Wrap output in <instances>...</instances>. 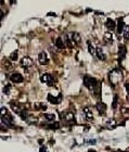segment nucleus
I'll list each match as a JSON object with an SVG mask.
<instances>
[{
  "mask_svg": "<svg viewBox=\"0 0 129 152\" xmlns=\"http://www.w3.org/2000/svg\"><path fill=\"white\" fill-rule=\"evenodd\" d=\"M39 152H48L47 151V147H41V148H40V150H39Z\"/></svg>",
  "mask_w": 129,
  "mask_h": 152,
  "instance_id": "30",
  "label": "nucleus"
},
{
  "mask_svg": "<svg viewBox=\"0 0 129 152\" xmlns=\"http://www.w3.org/2000/svg\"><path fill=\"white\" fill-rule=\"evenodd\" d=\"M117 152H124V151H117Z\"/></svg>",
  "mask_w": 129,
  "mask_h": 152,
  "instance_id": "33",
  "label": "nucleus"
},
{
  "mask_svg": "<svg viewBox=\"0 0 129 152\" xmlns=\"http://www.w3.org/2000/svg\"><path fill=\"white\" fill-rule=\"evenodd\" d=\"M38 61H39V63L40 64H42V65H46L49 63V60H48V56H47V52L45 51H41L39 53V56H38Z\"/></svg>",
  "mask_w": 129,
  "mask_h": 152,
  "instance_id": "5",
  "label": "nucleus"
},
{
  "mask_svg": "<svg viewBox=\"0 0 129 152\" xmlns=\"http://www.w3.org/2000/svg\"><path fill=\"white\" fill-rule=\"evenodd\" d=\"M64 44H65V46H67L68 48H73V45H72V42L70 39H68V37L65 35L64 36Z\"/></svg>",
  "mask_w": 129,
  "mask_h": 152,
  "instance_id": "23",
  "label": "nucleus"
},
{
  "mask_svg": "<svg viewBox=\"0 0 129 152\" xmlns=\"http://www.w3.org/2000/svg\"><path fill=\"white\" fill-rule=\"evenodd\" d=\"M95 108L98 109L99 113L101 114V115H104V114H105V111H106V105H105V103H103V102H98V103H96V105H95Z\"/></svg>",
  "mask_w": 129,
  "mask_h": 152,
  "instance_id": "9",
  "label": "nucleus"
},
{
  "mask_svg": "<svg viewBox=\"0 0 129 152\" xmlns=\"http://www.w3.org/2000/svg\"><path fill=\"white\" fill-rule=\"evenodd\" d=\"M1 114H2V116H3V115H7V114H8L6 108H1Z\"/></svg>",
  "mask_w": 129,
  "mask_h": 152,
  "instance_id": "29",
  "label": "nucleus"
},
{
  "mask_svg": "<svg viewBox=\"0 0 129 152\" xmlns=\"http://www.w3.org/2000/svg\"><path fill=\"white\" fill-rule=\"evenodd\" d=\"M59 127H60V124H59L58 122H53V123H51V124L47 125V128L48 129H52V130L59 129Z\"/></svg>",
  "mask_w": 129,
  "mask_h": 152,
  "instance_id": "19",
  "label": "nucleus"
},
{
  "mask_svg": "<svg viewBox=\"0 0 129 152\" xmlns=\"http://www.w3.org/2000/svg\"><path fill=\"white\" fill-rule=\"evenodd\" d=\"M10 60L11 61H17L18 60V51H13L10 54Z\"/></svg>",
  "mask_w": 129,
  "mask_h": 152,
  "instance_id": "27",
  "label": "nucleus"
},
{
  "mask_svg": "<svg viewBox=\"0 0 129 152\" xmlns=\"http://www.w3.org/2000/svg\"><path fill=\"white\" fill-rule=\"evenodd\" d=\"M71 37H72V40H73L74 43H76L77 45H79L80 43H82V37H80V35L78 34V33H71Z\"/></svg>",
  "mask_w": 129,
  "mask_h": 152,
  "instance_id": "11",
  "label": "nucleus"
},
{
  "mask_svg": "<svg viewBox=\"0 0 129 152\" xmlns=\"http://www.w3.org/2000/svg\"><path fill=\"white\" fill-rule=\"evenodd\" d=\"M103 40H104V43H105L106 45H107V44H108V45H111V44L113 43V36H112V34H111V33L106 32L105 34H104Z\"/></svg>",
  "mask_w": 129,
  "mask_h": 152,
  "instance_id": "13",
  "label": "nucleus"
},
{
  "mask_svg": "<svg viewBox=\"0 0 129 152\" xmlns=\"http://www.w3.org/2000/svg\"><path fill=\"white\" fill-rule=\"evenodd\" d=\"M12 88V86L10 85V84H8V85H6L5 87H3V89H2V92L3 93H6V94H9V92H10V89Z\"/></svg>",
  "mask_w": 129,
  "mask_h": 152,
  "instance_id": "25",
  "label": "nucleus"
},
{
  "mask_svg": "<svg viewBox=\"0 0 129 152\" xmlns=\"http://www.w3.org/2000/svg\"><path fill=\"white\" fill-rule=\"evenodd\" d=\"M23 76L21 75L20 73H13L12 75L10 76V80L12 81V83H22L23 81Z\"/></svg>",
  "mask_w": 129,
  "mask_h": 152,
  "instance_id": "7",
  "label": "nucleus"
},
{
  "mask_svg": "<svg viewBox=\"0 0 129 152\" xmlns=\"http://www.w3.org/2000/svg\"><path fill=\"white\" fill-rule=\"evenodd\" d=\"M126 53H127V48L125 45H119L118 47V62L120 63L122 61L125 59V57H126Z\"/></svg>",
  "mask_w": 129,
  "mask_h": 152,
  "instance_id": "3",
  "label": "nucleus"
},
{
  "mask_svg": "<svg viewBox=\"0 0 129 152\" xmlns=\"http://www.w3.org/2000/svg\"><path fill=\"white\" fill-rule=\"evenodd\" d=\"M91 78H92V77L88 76V75L84 76V85L86 86L88 89H91Z\"/></svg>",
  "mask_w": 129,
  "mask_h": 152,
  "instance_id": "16",
  "label": "nucleus"
},
{
  "mask_svg": "<svg viewBox=\"0 0 129 152\" xmlns=\"http://www.w3.org/2000/svg\"><path fill=\"white\" fill-rule=\"evenodd\" d=\"M116 106H117V94H115V96H114V99H113V103H112V108H113V109H116Z\"/></svg>",
  "mask_w": 129,
  "mask_h": 152,
  "instance_id": "28",
  "label": "nucleus"
},
{
  "mask_svg": "<svg viewBox=\"0 0 129 152\" xmlns=\"http://www.w3.org/2000/svg\"><path fill=\"white\" fill-rule=\"evenodd\" d=\"M122 79H123V73L119 68L112 70L110 74H108V80H110L112 85H117Z\"/></svg>",
  "mask_w": 129,
  "mask_h": 152,
  "instance_id": "1",
  "label": "nucleus"
},
{
  "mask_svg": "<svg viewBox=\"0 0 129 152\" xmlns=\"http://www.w3.org/2000/svg\"><path fill=\"white\" fill-rule=\"evenodd\" d=\"M20 116H21L24 121H27V118H28V112L26 110H22L21 112H20Z\"/></svg>",
  "mask_w": 129,
  "mask_h": 152,
  "instance_id": "21",
  "label": "nucleus"
},
{
  "mask_svg": "<svg viewBox=\"0 0 129 152\" xmlns=\"http://www.w3.org/2000/svg\"><path fill=\"white\" fill-rule=\"evenodd\" d=\"M1 121L5 125H7L8 127H11L12 125H13V117H12V115H9V114H7V115H3L1 117Z\"/></svg>",
  "mask_w": 129,
  "mask_h": 152,
  "instance_id": "6",
  "label": "nucleus"
},
{
  "mask_svg": "<svg viewBox=\"0 0 129 152\" xmlns=\"http://www.w3.org/2000/svg\"><path fill=\"white\" fill-rule=\"evenodd\" d=\"M48 100H49V102H50V103H52V104H58L60 102V100H61V97L55 98V97L52 96L51 93H49V94H48Z\"/></svg>",
  "mask_w": 129,
  "mask_h": 152,
  "instance_id": "15",
  "label": "nucleus"
},
{
  "mask_svg": "<svg viewBox=\"0 0 129 152\" xmlns=\"http://www.w3.org/2000/svg\"><path fill=\"white\" fill-rule=\"evenodd\" d=\"M55 46L56 48H59V49H63L64 47H65V44H64L63 42V39L61 38V37H58L55 40Z\"/></svg>",
  "mask_w": 129,
  "mask_h": 152,
  "instance_id": "17",
  "label": "nucleus"
},
{
  "mask_svg": "<svg viewBox=\"0 0 129 152\" xmlns=\"http://www.w3.org/2000/svg\"><path fill=\"white\" fill-rule=\"evenodd\" d=\"M84 113L86 115V118L88 121H92L93 120V114H92V111L89 108H85L84 109Z\"/></svg>",
  "mask_w": 129,
  "mask_h": 152,
  "instance_id": "14",
  "label": "nucleus"
},
{
  "mask_svg": "<svg viewBox=\"0 0 129 152\" xmlns=\"http://www.w3.org/2000/svg\"><path fill=\"white\" fill-rule=\"evenodd\" d=\"M33 64H34V61L31 60V58H29V57H25V58H23L21 60V66H23V67H29Z\"/></svg>",
  "mask_w": 129,
  "mask_h": 152,
  "instance_id": "8",
  "label": "nucleus"
},
{
  "mask_svg": "<svg viewBox=\"0 0 129 152\" xmlns=\"http://www.w3.org/2000/svg\"><path fill=\"white\" fill-rule=\"evenodd\" d=\"M122 113L125 117H129V109L127 106H123L122 108Z\"/></svg>",
  "mask_w": 129,
  "mask_h": 152,
  "instance_id": "24",
  "label": "nucleus"
},
{
  "mask_svg": "<svg viewBox=\"0 0 129 152\" xmlns=\"http://www.w3.org/2000/svg\"><path fill=\"white\" fill-rule=\"evenodd\" d=\"M43 115H45V117L47 118L48 121H50V122L55 120V115H54V114H47V113H45Z\"/></svg>",
  "mask_w": 129,
  "mask_h": 152,
  "instance_id": "26",
  "label": "nucleus"
},
{
  "mask_svg": "<svg viewBox=\"0 0 129 152\" xmlns=\"http://www.w3.org/2000/svg\"><path fill=\"white\" fill-rule=\"evenodd\" d=\"M40 80H41L42 83H47L48 85L50 86V87H52V86L54 85V78L50 75V74H48V73L43 74V75L40 77Z\"/></svg>",
  "mask_w": 129,
  "mask_h": 152,
  "instance_id": "2",
  "label": "nucleus"
},
{
  "mask_svg": "<svg viewBox=\"0 0 129 152\" xmlns=\"http://www.w3.org/2000/svg\"><path fill=\"white\" fill-rule=\"evenodd\" d=\"M105 25H106V27L110 28V30H113V28H115L116 23L113 21L112 19H107V20H106V22H105Z\"/></svg>",
  "mask_w": 129,
  "mask_h": 152,
  "instance_id": "18",
  "label": "nucleus"
},
{
  "mask_svg": "<svg viewBox=\"0 0 129 152\" xmlns=\"http://www.w3.org/2000/svg\"><path fill=\"white\" fill-rule=\"evenodd\" d=\"M123 34H124V39L125 40H128L129 39V25H127L126 27H125Z\"/></svg>",
  "mask_w": 129,
  "mask_h": 152,
  "instance_id": "22",
  "label": "nucleus"
},
{
  "mask_svg": "<svg viewBox=\"0 0 129 152\" xmlns=\"http://www.w3.org/2000/svg\"><path fill=\"white\" fill-rule=\"evenodd\" d=\"M125 88H126V90H127V92H128V94H129V83H127L126 85H125Z\"/></svg>",
  "mask_w": 129,
  "mask_h": 152,
  "instance_id": "31",
  "label": "nucleus"
},
{
  "mask_svg": "<svg viewBox=\"0 0 129 152\" xmlns=\"http://www.w3.org/2000/svg\"><path fill=\"white\" fill-rule=\"evenodd\" d=\"M125 27H126V26H125L123 18H119L117 20V33H118V34H122V33L124 32V30H125Z\"/></svg>",
  "mask_w": 129,
  "mask_h": 152,
  "instance_id": "10",
  "label": "nucleus"
},
{
  "mask_svg": "<svg viewBox=\"0 0 129 152\" xmlns=\"http://www.w3.org/2000/svg\"><path fill=\"white\" fill-rule=\"evenodd\" d=\"M96 57H98V59H99V60H101V61H105L106 56H105V53L103 52L102 48H100V47L96 48Z\"/></svg>",
  "mask_w": 129,
  "mask_h": 152,
  "instance_id": "12",
  "label": "nucleus"
},
{
  "mask_svg": "<svg viewBox=\"0 0 129 152\" xmlns=\"http://www.w3.org/2000/svg\"><path fill=\"white\" fill-rule=\"evenodd\" d=\"M62 118L67 123H75V116L73 112H64L62 114Z\"/></svg>",
  "mask_w": 129,
  "mask_h": 152,
  "instance_id": "4",
  "label": "nucleus"
},
{
  "mask_svg": "<svg viewBox=\"0 0 129 152\" xmlns=\"http://www.w3.org/2000/svg\"><path fill=\"white\" fill-rule=\"evenodd\" d=\"M88 152H96V151H95V150H91V149H90V150L88 151Z\"/></svg>",
  "mask_w": 129,
  "mask_h": 152,
  "instance_id": "32",
  "label": "nucleus"
},
{
  "mask_svg": "<svg viewBox=\"0 0 129 152\" xmlns=\"http://www.w3.org/2000/svg\"><path fill=\"white\" fill-rule=\"evenodd\" d=\"M88 51H89V53H90V54H92V56L96 54V49L93 48V46L91 45L90 42H88Z\"/></svg>",
  "mask_w": 129,
  "mask_h": 152,
  "instance_id": "20",
  "label": "nucleus"
}]
</instances>
